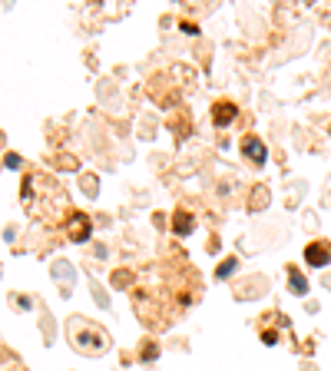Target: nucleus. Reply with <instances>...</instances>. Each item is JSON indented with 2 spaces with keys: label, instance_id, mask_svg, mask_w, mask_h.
Masks as SVG:
<instances>
[{
  "label": "nucleus",
  "instance_id": "nucleus-1",
  "mask_svg": "<svg viewBox=\"0 0 331 371\" xmlns=\"http://www.w3.org/2000/svg\"><path fill=\"white\" fill-rule=\"evenodd\" d=\"M305 262H308V265H328V262H331V249H328V245H308V249H305Z\"/></svg>",
  "mask_w": 331,
  "mask_h": 371
},
{
  "label": "nucleus",
  "instance_id": "nucleus-2",
  "mask_svg": "<svg viewBox=\"0 0 331 371\" xmlns=\"http://www.w3.org/2000/svg\"><path fill=\"white\" fill-rule=\"evenodd\" d=\"M212 119L219 123V126L232 123V119H235V106H232V103H215V113H212Z\"/></svg>",
  "mask_w": 331,
  "mask_h": 371
},
{
  "label": "nucleus",
  "instance_id": "nucleus-4",
  "mask_svg": "<svg viewBox=\"0 0 331 371\" xmlns=\"http://www.w3.org/2000/svg\"><path fill=\"white\" fill-rule=\"evenodd\" d=\"M288 278H292V285H295V292H298V295H305V292H308V282H305V278L298 275V272H292V275H288Z\"/></svg>",
  "mask_w": 331,
  "mask_h": 371
},
{
  "label": "nucleus",
  "instance_id": "nucleus-6",
  "mask_svg": "<svg viewBox=\"0 0 331 371\" xmlns=\"http://www.w3.org/2000/svg\"><path fill=\"white\" fill-rule=\"evenodd\" d=\"M232 269H235V262H225V265H222V269H219V275H222V278H225V275H229V272H232Z\"/></svg>",
  "mask_w": 331,
  "mask_h": 371
},
{
  "label": "nucleus",
  "instance_id": "nucleus-3",
  "mask_svg": "<svg viewBox=\"0 0 331 371\" xmlns=\"http://www.w3.org/2000/svg\"><path fill=\"white\" fill-rule=\"evenodd\" d=\"M242 153H245L249 159H255V163H265V146H262L259 139H249V142L242 146Z\"/></svg>",
  "mask_w": 331,
  "mask_h": 371
},
{
  "label": "nucleus",
  "instance_id": "nucleus-5",
  "mask_svg": "<svg viewBox=\"0 0 331 371\" xmlns=\"http://www.w3.org/2000/svg\"><path fill=\"white\" fill-rule=\"evenodd\" d=\"M192 229V219L189 215H179V219H176V232H189Z\"/></svg>",
  "mask_w": 331,
  "mask_h": 371
}]
</instances>
